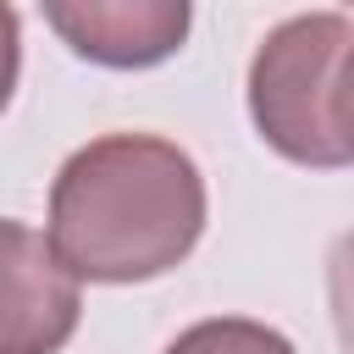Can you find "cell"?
Here are the masks:
<instances>
[{
  "instance_id": "3",
  "label": "cell",
  "mask_w": 354,
  "mask_h": 354,
  "mask_svg": "<svg viewBox=\"0 0 354 354\" xmlns=\"http://www.w3.org/2000/svg\"><path fill=\"white\" fill-rule=\"evenodd\" d=\"M83 293L44 232L0 216V354H61L77 332Z\"/></svg>"
},
{
  "instance_id": "2",
  "label": "cell",
  "mask_w": 354,
  "mask_h": 354,
  "mask_svg": "<svg viewBox=\"0 0 354 354\" xmlns=\"http://www.w3.org/2000/svg\"><path fill=\"white\" fill-rule=\"evenodd\" d=\"M348 50L354 22L343 11H304L260 39L249 61V116L282 160L315 171L354 160Z\"/></svg>"
},
{
  "instance_id": "5",
  "label": "cell",
  "mask_w": 354,
  "mask_h": 354,
  "mask_svg": "<svg viewBox=\"0 0 354 354\" xmlns=\"http://www.w3.org/2000/svg\"><path fill=\"white\" fill-rule=\"evenodd\" d=\"M166 354H293V343L260 321H243V315H216V321H199L188 332H177L166 343Z\"/></svg>"
},
{
  "instance_id": "1",
  "label": "cell",
  "mask_w": 354,
  "mask_h": 354,
  "mask_svg": "<svg viewBox=\"0 0 354 354\" xmlns=\"http://www.w3.org/2000/svg\"><path fill=\"white\" fill-rule=\"evenodd\" d=\"M205 177L155 133H105L66 155L50 188V249L83 282H149L194 254Z\"/></svg>"
},
{
  "instance_id": "4",
  "label": "cell",
  "mask_w": 354,
  "mask_h": 354,
  "mask_svg": "<svg viewBox=\"0 0 354 354\" xmlns=\"http://www.w3.org/2000/svg\"><path fill=\"white\" fill-rule=\"evenodd\" d=\"M44 22L94 66L138 72L183 50L194 11L183 0H55Z\"/></svg>"
},
{
  "instance_id": "6",
  "label": "cell",
  "mask_w": 354,
  "mask_h": 354,
  "mask_svg": "<svg viewBox=\"0 0 354 354\" xmlns=\"http://www.w3.org/2000/svg\"><path fill=\"white\" fill-rule=\"evenodd\" d=\"M17 72H22V22H17L11 6H0V111L11 105Z\"/></svg>"
}]
</instances>
